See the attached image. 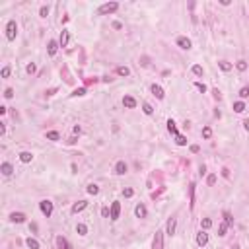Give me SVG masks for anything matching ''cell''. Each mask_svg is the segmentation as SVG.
Returning a JSON list of instances; mask_svg holds the SVG:
<instances>
[{
  "label": "cell",
  "instance_id": "obj_6",
  "mask_svg": "<svg viewBox=\"0 0 249 249\" xmlns=\"http://www.w3.org/2000/svg\"><path fill=\"white\" fill-rule=\"evenodd\" d=\"M119 214H121V204L115 200L113 204H111V220H117L119 218Z\"/></svg>",
  "mask_w": 249,
  "mask_h": 249
},
{
  "label": "cell",
  "instance_id": "obj_12",
  "mask_svg": "<svg viewBox=\"0 0 249 249\" xmlns=\"http://www.w3.org/2000/svg\"><path fill=\"white\" fill-rule=\"evenodd\" d=\"M134 214H136V218H146V206L144 204H136Z\"/></svg>",
  "mask_w": 249,
  "mask_h": 249
},
{
  "label": "cell",
  "instance_id": "obj_23",
  "mask_svg": "<svg viewBox=\"0 0 249 249\" xmlns=\"http://www.w3.org/2000/svg\"><path fill=\"white\" fill-rule=\"evenodd\" d=\"M167 130L171 132V134H175V136H177V126H175V121H171V119L167 121Z\"/></svg>",
  "mask_w": 249,
  "mask_h": 249
},
{
  "label": "cell",
  "instance_id": "obj_29",
  "mask_svg": "<svg viewBox=\"0 0 249 249\" xmlns=\"http://www.w3.org/2000/svg\"><path fill=\"white\" fill-rule=\"evenodd\" d=\"M47 138H49V140H59L60 134H59L57 130H49V132H47Z\"/></svg>",
  "mask_w": 249,
  "mask_h": 249
},
{
  "label": "cell",
  "instance_id": "obj_2",
  "mask_svg": "<svg viewBox=\"0 0 249 249\" xmlns=\"http://www.w3.org/2000/svg\"><path fill=\"white\" fill-rule=\"evenodd\" d=\"M117 8H119V4H117V2H107V4H101L97 12L101 14V16H105V14H113Z\"/></svg>",
  "mask_w": 249,
  "mask_h": 249
},
{
  "label": "cell",
  "instance_id": "obj_44",
  "mask_svg": "<svg viewBox=\"0 0 249 249\" xmlns=\"http://www.w3.org/2000/svg\"><path fill=\"white\" fill-rule=\"evenodd\" d=\"M25 70H27V74H33V72H35V64H33V62H31V64H27V68H25Z\"/></svg>",
  "mask_w": 249,
  "mask_h": 249
},
{
  "label": "cell",
  "instance_id": "obj_14",
  "mask_svg": "<svg viewBox=\"0 0 249 249\" xmlns=\"http://www.w3.org/2000/svg\"><path fill=\"white\" fill-rule=\"evenodd\" d=\"M57 245H59V249H72V247H70V243H68L62 236L57 237Z\"/></svg>",
  "mask_w": 249,
  "mask_h": 249
},
{
  "label": "cell",
  "instance_id": "obj_19",
  "mask_svg": "<svg viewBox=\"0 0 249 249\" xmlns=\"http://www.w3.org/2000/svg\"><path fill=\"white\" fill-rule=\"evenodd\" d=\"M20 160H22L24 163H29L31 160H33V154H31V152H22V154H20Z\"/></svg>",
  "mask_w": 249,
  "mask_h": 249
},
{
  "label": "cell",
  "instance_id": "obj_33",
  "mask_svg": "<svg viewBox=\"0 0 249 249\" xmlns=\"http://www.w3.org/2000/svg\"><path fill=\"white\" fill-rule=\"evenodd\" d=\"M203 66H200V64H195L193 66V74H195V76H203Z\"/></svg>",
  "mask_w": 249,
  "mask_h": 249
},
{
  "label": "cell",
  "instance_id": "obj_45",
  "mask_svg": "<svg viewBox=\"0 0 249 249\" xmlns=\"http://www.w3.org/2000/svg\"><path fill=\"white\" fill-rule=\"evenodd\" d=\"M216 183V175H208V185H214Z\"/></svg>",
  "mask_w": 249,
  "mask_h": 249
},
{
  "label": "cell",
  "instance_id": "obj_26",
  "mask_svg": "<svg viewBox=\"0 0 249 249\" xmlns=\"http://www.w3.org/2000/svg\"><path fill=\"white\" fill-rule=\"evenodd\" d=\"M236 68H237L240 72H245V70H247V62H245V60H237V62H236Z\"/></svg>",
  "mask_w": 249,
  "mask_h": 249
},
{
  "label": "cell",
  "instance_id": "obj_28",
  "mask_svg": "<svg viewBox=\"0 0 249 249\" xmlns=\"http://www.w3.org/2000/svg\"><path fill=\"white\" fill-rule=\"evenodd\" d=\"M86 191H88V195H97V193H99V187L92 183V185H88V189H86Z\"/></svg>",
  "mask_w": 249,
  "mask_h": 249
},
{
  "label": "cell",
  "instance_id": "obj_42",
  "mask_svg": "<svg viewBox=\"0 0 249 249\" xmlns=\"http://www.w3.org/2000/svg\"><path fill=\"white\" fill-rule=\"evenodd\" d=\"M195 86H197V90H199V92H206V86H204V84H200V82H197V84H195Z\"/></svg>",
  "mask_w": 249,
  "mask_h": 249
},
{
  "label": "cell",
  "instance_id": "obj_18",
  "mask_svg": "<svg viewBox=\"0 0 249 249\" xmlns=\"http://www.w3.org/2000/svg\"><path fill=\"white\" fill-rule=\"evenodd\" d=\"M189 195H191V203H189V206H191V210H193V208H195V183L189 185Z\"/></svg>",
  "mask_w": 249,
  "mask_h": 249
},
{
  "label": "cell",
  "instance_id": "obj_10",
  "mask_svg": "<svg viewBox=\"0 0 249 249\" xmlns=\"http://www.w3.org/2000/svg\"><path fill=\"white\" fill-rule=\"evenodd\" d=\"M126 163L125 162H117V166H115V173H117V175H125L126 173Z\"/></svg>",
  "mask_w": 249,
  "mask_h": 249
},
{
  "label": "cell",
  "instance_id": "obj_27",
  "mask_svg": "<svg viewBox=\"0 0 249 249\" xmlns=\"http://www.w3.org/2000/svg\"><path fill=\"white\" fill-rule=\"evenodd\" d=\"M76 232H78L80 236H86V234H88V226H86V224H78V226H76Z\"/></svg>",
  "mask_w": 249,
  "mask_h": 249
},
{
  "label": "cell",
  "instance_id": "obj_43",
  "mask_svg": "<svg viewBox=\"0 0 249 249\" xmlns=\"http://www.w3.org/2000/svg\"><path fill=\"white\" fill-rule=\"evenodd\" d=\"M10 76V66H4L2 68V78H8Z\"/></svg>",
  "mask_w": 249,
  "mask_h": 249
},
{
  "label": "cell",
  "instance_id": "obj_16",
  "mask_svg": "<svg viewBox=\"0 0 249 249\" xmlns=\"http://www.w3.org/2000/svg\"><path fill=\"white\" fill-rule=\"evenodd\" d=\"M0 171H2V173H4V175H12V171H14V167H12V166H10V163H8V162H4V163H2V166H0Z\"/></svg>",
  "mask_w": 249,
  "mask_h": 249
},
{
  "label": "cell",
  "instance_id": "obj_8",
  "mask_svg": "<svg viewBox=\"0 0 249 249\" xmlns=\"http://www.w3.org/2000/svg\"><path fill=\"white\" fill-rule=\"evenodd\" d=\"M123 105H125L126 109H134L136 107V99L130 97V95H125V97H123Z\"/></svg>",
  "mask_w": 249,
  "mask_h": 249
},
{
  "label": "cell",
  "instance_id": "obj_34",
  "mask_svg": "<svg viewBox=\"0 0 249 249\" xmlns=\"http://www.w3.org/2000/svg\"><path fill=\"white\" fill-rule=\"evenodd\" d=\"M210 136H212V129H210V126H204L203 129V138H210Z\"/></svg>",
  "mask_w": 249,
  "mask_h": 249
},
{
  "label": "cell",
  "instance_id": "obj_32",
  "mask_svg": "<svg viewBox=\"0 0 249 249\" xmlns=\"http://www.w3.org/2000/svg\"><path fill=\"white\" fill-rule=\"evenodd\" d=\"M142 111H144L146 115H152V113H154V109H152L150 103H142Z\"/></svg>",
  "mask_w": 249,
  "mask_h": 249
},
{
  "label": "cell",
  "instance_id": "obj_49",
  "mask_svg": "<svg viewBox=\"0 0 249 249\" xmlns=\"http://www.w3.org/2000/svg\"><path fill=\"white\" fill-rule=\"evenodd\" d=\"M55 93H57V88H51L49 92H47V95H55Z\"/></svg>",
  "mask_w": 249,
  "mask_h": 249
},
{
  "label": "cell",
  "instance_id": "obj_50",
  "mask_svg": "<svg viewBox=\"0 0 249 249\" xmlns=\"http://www.w3.org/2000/svg\"><path fill=\"white\" fill-rule=\"evenodd\" d=\"M243 126H245V130L249 132V119H247V121H243Z\"/></svg>",
  "mask_w": 249,
  "mask_h": 249
},
{
  "label": "cell",
  "instance_id": "obj_41",
  "mask_svg": "<svg viewBox=\"0 0 249 249\" xmlns=\"http://www.w3.org/2000/svg\"><path fill=\"white\" fill-rule=\"evenodd\" d=\"M39 14L43 16V18H47V16H49V8H47V6H43V8L39 10Z\"/></svg>",
  "mask_w": 249,
  "mask_h": 249
},
{
  "label": "cell",
  "instance_id": "obj_39",
  "mask_svg": "<svg viewBox=\"0 0 249 249\" xmlns=\"http://www.w3.org/2000/svg\"><path fill=\"white\" fill-rule=\"evenodd\" d=\"M123 195H125V197H126V199H130V197H132V195H134V191H132L130 187H126V189H123Z\"/></svg>",
  "mask_w": 249,
  "mask_h": 249
},
{
  "label": "cell",
  "instance_id": "obj_22",
  "mask_svg": "<svg viewBox=\"0 0 249 249\" xmlns=\"http://www.w3.org/2000/svg\"><path fill=\"white\" fill-rule=\"evenodd\" d=\"M218 66H220V68H222L224 72H230L232 68H234V66H232V64H230L228 60H220V62H218Z\"/></svg>",
  "mask_w": 249,
  "mask_h": 249
},
{
  "label": "cell",
  "instance_id": "obj_38",
  "mask_svg": "<svg viewBox=\"0 0 249 249\" xmlns=\"http://www.w3.org/2000/svg\"><path fill=\"white\" fill-rule=\"evenodd\" d=\"M84 93H86V90L78 88V90H74V92H72V97H78V95H84Z\"/></svg>",
  "mask_w": 249,
  "mask_h": 249
},
{
  "label": "cell",
  "instance_id": "obj_47",
  "mask_svg": "<svg viewBox=\"0 0 249 249\" xmlns=\"http://www.w3.org/2000/svg\"><path fill=\"white\" fill-rule=\"evenodd\" d=\"M113 27H115V29H121V27H123V24H121V22H115Z\"/></svg>",
  "mask_w": 249,
  "mask_h": 249
},
{
  "label": "cell",
  "instance_id": "obj_7",
  "mask_svg": "<svg viewBox=\"0 0 249 249\" xmlns=\"http://www.w3.org/2000/svg\"><path fill=\"white\" fill-rule=\"evenodd\" d=\"M88 206V203L86 200H78V203H74L72 204V214H78V212H82L84 208Z\"/></svg>",
  "mask_w": 249,
  "mask_h": 249
},
{
  "label": "cell",
  "instance_id": "obj_46",
  "mask_svg": "<svg viewBox=\"0 0 249 249\" xmlns=\"http://www.w3.org/2000/svg\"><path fill=\"white\" fill-rule=\"evenodd\" d=\"M200 150V148L197 146V144H193V146H191V152H193V154H197V152Z\"/></svg>",
  "mask_w": 249,
  "mask_h": 249
},
{
  "label": "cell",
  "instance_id": "obj_4",
  "mask_svg": "<svg viewBox=\"0 0 249 249\" xmlns=\"http://www.w3.org/2000/svg\"><path fill=\"white\" fill-rule=\"evenodd\" d=\"M39 208H41V212H43L47 218L53 214V203H51V200H41V203H39Z\"/></svg>",
  "mask_w": 249,
  "mask_h": 249
},
{
  "label": "cell",
  "instance_id": "obj_20",
  "mask_svg": "<svg viewBox=\"0 0 249 249\" xmlns=\"http://www.w3.org/2000/svg\"><path fill=\"white\" fill-rule=\"evenodd\" d=\"M25 243H27L29 249H39V241L33 240V237H27V240H25Z\"/></svg>",
  "mask_w": 249,
  "mask_h": 249
},
{
  "label": "cell",
  "instance_id": "obj_36",
  "mask_svg": "<svg viewBox=\"0 0 249 249\" xmlns=\"http://www.w3.org/2000/svg\"><path fill=\"white\" fill-rule=\"evenodd\" d=\"M224 222H226L228 226L234 224V218H232V214H230V212H224Z\"/></svg>",
  "mask_w": 249,
  "mask_h": 249
},
{
  "label": "cell",
  "instance_id": "obj_15",
  "mask_svg": "<svg viewBox=\"0 0 249 249\" xmlns=\"http://www.w3.org/2000/svg\"><path fill=\"white\" fill-rule=\"evenodd\" d=\"M59 43H57V41H49V45H47V51H49V55L51 57H55V53H57V49H59Z\"/></svg>",
  "mask_w": 249,
  "mask_h": 249
},
{
  "label": "cell",
  "instance_id": "obj_48",
  "mask_svg": "<svg viewBox=\"0 0 249 249\" xmlns=\"http://www.w3.org/2000/svg\"><path fill=\"white\" fill-rule=\"evenodd\" d=\"M101 216H103V218H107V216H109V210L103 208V210H101Z\"/></svg>",
  "mask_w": 249,
  "mask_h": 249
},
{
  "label": "cell",
  "instance_id": "obj_9",
  "mask_svg": "<svg viewBox=\"0 0 249 249\" xmlns=\"http://www.w3.org/2000/svg\"><path fill=\"white\" fill-rule=\"evenodd\" d=\"M150 90H152V93H154L158 99H163V95H166V93H163V90H162V86H158V84H152Z\"/></svg>",
  "mask_w": 249,
  "mask_h": 249
},
{
  "label": "cell",
  "instance_id": "obj_31",
  "mask_svg": "<svg viewBox=\"0 0 249 249\" xmlns=\"http://www.w3.org/2000/svg\"><path fill=\"white\" fill-rule=\"evenodd\" d=\"M226 232H228V224H226V222H222L220 228H218V236H220V237H222V236H226Z\"/></svg>",
  "mask_w": 249,
  "mask_h": 249
},
{
  "label": "cell",
  "instance_id": "obj_40",
  "mask_svg": "<svg viewBox=\"0 0 249 249\" xmlns=\"http://www.w3.org/2000/svg\"><path fill=\"white\" fill-rule=\"evenodd\" d=\"M4 97H6V99H12V97H14V90H12V88H8L6 92H4Z\"/></svg>",
  "mask_w": 249,
  "mask_h": 249
},
{
  "label": "cell",
  "instance_id": "obj_1",
  "mask_svg": "<svg viewBox=\"0 0 249 249\" xmlns=\"http://www.w3.org/2000/svg\"><path fill=\"white\" fill-rule=\"evenodd\" d=\"M16 33H18V24H16L14 20H10L8 25H6V37H8V41H14L16 39Z\"/></svg>",
  "mask_w": 249,
  "mask_h": 249
},
{
  "label": "cell",
  "instance_id": "obj_21",
  "mask_svg": "<svg viewBox=\"0 0 249 249\" xmlns=\"http://www.w3.org/2000/svg\"><path fill=\"white\" fill-rule=\"evenodd\" d=\"M59 45H60V47H66V45H68V31H62V33H60Z\"/></svg>",
  "mask_w": 249,
  "mask_h": 249
},
{
  "label": "cell",
  "instance_id": "obj_5",
  "mask_svg": "<svg viewBox=\"0 0 249 249\" xmlns=\"http://www.w3.org/2000/svg\"><path fill=\"white\" fill-rule=\"evenodd\" d=\"M197 243H199L200 247H204L206 243H208V234H206L204 230H200L199 234H197Z\"/></svg>",
  "mask_w": 249,
  "mask_h": 249
},
{
  "label": "cell",
  "instance_id": "obj_11",
  "mask_svg": "<svg viewBox=\"0 0 249 249\" xmlns=\"http://www.w3.org/2000/svg\"><path fill=\"white\" fill-rule=\"evenodd\" d=\"M10 220L16 222V224H22V222H25V214L24 212H14L12 216H10Z\"/></svg>",
  "mask_w": 249,
  "mask_h": 249
},
{
  "label": "cell",
  "instance_id": "obj_25",
  "mask_svg": "<svg viewBox=\"0 0 249 249\" xmlns=\"http://www.w3.org/2000/svg\"><path fill=\"white\" fill-rule=\"evenodd\" d=\"M234 111H236V113H243V111H245V103H243V101L234 103Z\"/></svg>",
  "mask_w": 249,
  "mask_h": 249
},
{
  "label": "cell",
  "instance_id": "obj_13",
  "mask_svg": "<svg viewBox=\"0 0 249 249\" xmlns=\"http://www.w3.org/2000/svg\"><path fill=\"white\" fill-rule=\"evenodd\" d=\"M177 45L181 47V49L187 51V49H191V39H187V37H179V39H177Z\"/></svg>",
  "mask_w": 249,
  "mask_h": 249
},
{
  "label": "cell",
  "instance_id": "obj_35",
  "mask_svg": "<svg viewBox=\"0 0 249 249\" xmlns=\"http://www.w3.org/2000/svg\"><path fill=\"white\" fill-rule=\"evenodd\" d=\"M177 146H185V144H187V138H185V136L183 134H177Z\"/></svg>",
  "mask_w": 249,
  "mask_h": 249
},
{
  "label": "cell",
  "instance_id": "obj_17",
  "mask_svg": "<svg viewBox=\"0 0 249 249\" xmlns=\"http://www.w3.org/2000/svg\"><path fill=\"white\" fill-rule=\"evenodd\" d=\"M175 226H177V220L175 218H171L167 222V236H173L175 234Z\"/></svg>",
  "mask_w": 249,
  "mask_h": 249
},
{
  "label": "cell",
  "instance_id": "obj_37",
  "mask_svg": "<svg viewBox=\"0 0 249 249\" xmlns=\"http://www.w3.org/2000/svg\"><path fill=\"white\" fill-rule=\"evenodd\" d=\"M240 97H243V99L249 97V86H245V88H241V90H240Z\"/></svg>",
  "mask_w": 249,
  "mask_h": 249
},
{
  "label": "cell",
  "instance_id": "obj_3",
  "mask_svg": "<svg viewBox=\"0 0 249 249\" xmlns=\"http://www.w3.org/2000/svg\"><path fill=\"white\" fill-rule=\"evenodd\" d=\"M152 249H163V232L158 230L154 236V241H152Z\"/></svg>",
  "mask_w": 249,
  "mask_h": 249
},
{
  "label": "cell",
  "instance_id": "obj_24",
  "mask_svg": "<svg viewBox=\"0 0 249 249\" xmlns=\"http://www.w3.org/2000/svg\"><path fill=\"white\" fill-rule=\"evenodd\" d=\"M210 226H212V220H210V218H203V220H200V228H203L204 232L208 230Z\"/></svg>",
  "mask_w": 249,
  "mask_h": 249
},
{
  "label": "cell",
  "instance_id": "obj_30",
  "mask_svg": "<svg viewBox=\"0 0 249 249\" xmlns=\"http://www.w3.org/2000/svg\"><path fill=\"white\" fill-rule=\"evenodd\" d=\"M117 74H119V76H129L130 70H129L126 66H119V68H117Z\"/></svg>",
  "mask_w": 249,
  "mask_h": 249
}]
</instances>
